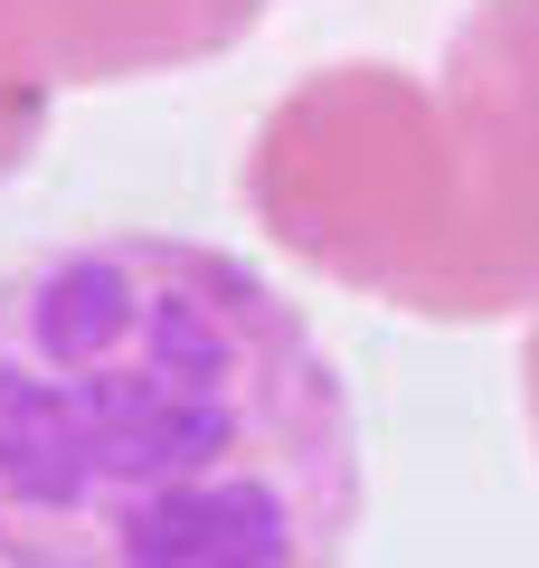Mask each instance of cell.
Segmentation results:
<instances>
[{
    "instance_id": "2",
    "label": "cell",
    "mask_w": 539,
    "mask_h": 568,
    "mask_svg": "<svg viewBox=\"0 0 539 568\" xmlns=\"http://www.w3.org/2000/svg\"><path fill=\"white\" fill-rule=\"evenodd\" d=\"M284 256L426 323L539 313V0H474L436 77L350 58L246 142Z\"/></svg>"
},
{
    "instance_id": "1",
    "label": "cell",
    "mask_w": 539,
    "mask_h": 568,
    "mask_svg": "<svg viewBox=\"0 0 539 568\" xmlns=\"http://www.w3.org/2000/svg\"><path fill=\"white\" fill-rule=\"evenodd\" d=\"M359 417L246 256L77 237L0 275V568H340Z\"/></svg>"
},
{
    "instance_id": "4",
    "label": "cell",
    "mask_w": 539,
    "mask_h": 568,
    "mask_svg": "<svg viewBox=\"0 0 539 568\" xmlns=\"http://www.w3.org/2000/svg\"><path fill=\"white\" fill-rule=\"evenodd\" d=\"M48 95H58V67H48L39 29H29V0H0V181L39 152Z\"/></svg>"
},
{
    "instance_id": "5",
    "label": "cell",
    "mask_w": 539,
    "mask_h": 568,
    "mask_svg": "<svg viewBox=\"0 0 539 568\" xmlns=\"http://www.w3.org/2000/svg\"><path fill=\"white\" fill-rule=\"evenodd\" d=\"M520 398H530V436H539V323H530V351H520Z\"/></svg>"
},
{
    "instance_id": "3",
    "label": "cell",
    "mask_w": 539,
    "mask_h": 568,
    "mask_svg": "<svg viewBox=\"0 0 539 568\" xmlns=\"http://www.w3.org/2000/svg\"><path fill=\"white\" fill-rule=\"evenodd\" d=\"M275 0H29L58 85H114V77H171V67L227 58Z\"/></svg>"
}]
</instances>
